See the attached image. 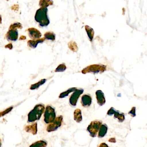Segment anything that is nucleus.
<instances>
[{"mask_svg": "<svg viewBox=\"0 0 147 147\" xmlns=\"http://www.w3.org/2000/svg\"><path fill=\"white\" fill-rule=\"evenodd\" d=\"M48 11L47 8H40L36 11L35 20L41 27L47 26L49 24L50 20L47 14Z\"/></svg>", "mask_w": 147, "mask_h": 147, "instance_id": "obj_1", "label": "nucleus"}, {"mask_svg": "<svg viewBox=\"0 0 147 147\" xmlns=\"http://www.w3.org/2000/svg\"><path fill=\"white\" fill-rule=\"evenodd\" d=\"M45 107L42 104L36 105L35 107L30 111L28 115V121L29 123H33L41 118L44 112Z\"/></svg>", "mask_w": 147, "mask_h": 147, "instance_id": "obj_2", "label": "nucleus"}, {"mask_svg": "<svg viewBox=\"0 0 147 147\" xmlns=\"http://www.w3.org/2000/svg\"><path fill=\"white\" fill-rule=\"evenodd\" d=\"M102 124V122L100 120H95L91 122L87 128V130L91 137L93 138L96 137Z\"/></svg>", "mask_w": 147, "mask_h": 147, "instance_id": "obj_3", "label": "nucleus"}, {"mask_svg": "<svg viewBox=\"0 0 147 147\" xmlns=\"http://www.w3.org/2000/svg\"><path fill=\"white\" fill-rule=\"evenodd\" d=\"M55 111L51 106L48 105L45 108L44 113V121L46 124H50L54 122L55 119Z\"/></svg>", "mask_w": 147, "mask_h": 147, "instance_id": "obj_4", "label": "nucleus"}, {"mask_svg": "<svg viewBox=\"0 0 147 147\" xmlns=\"http://www.w3.org/2000/svg\"><path fill=\"white\" fill-rule=\"evenodd\" d=\"M106 67L104 65H90L84 68L82 70V73L85 74L87 73H94L97 74L102 73L106 70Z\"/></svg>", "mask_w": 147, "mask_h": 147, "instance_id": "obj_5", "label": "nucleus"}, {"mask_svg": "<svg viewBox=\"0 0 147 147\" xmlns=\"http://www.w3.org/2000/svg\"><path fill=\"white\" fill-rule=\"evenodd\" d=\"M63 119V117L61 115L56 118L54 122H52L51 123H50V124L47 126V129H46L47 131L48 132H50L56 131L59 127L61 126Z\"/></svg>", "mask_w": 147, "mask_h": 147, "instance_id": "obj_6", "label": "nucleus"}, {"mask_svg": "<svg viewBox=\"0 0 147 147\" xmlns=\"http://www.w3.org/2000/svg\"><path fill=\"white\" fill-rule=\"evenodd\" d=\"M107 114L109 116L114 115V118L117 119L119 123H122L124 121L125 115L124 113H120L119 111L116 110L114 107H111L107 112Z\"/></svg>", "mask_w": 147, "mask_h": 147, "instance_id": "obj_7", "label": "nucleus"}, {"mask_svg": "<svg viewBox=\"0 0 147 147\" xmlns=\"http://www.w3.org/2000/svg\"><path fill=\"white\" fill-rule=\"evenodd\" d=\"M84 90L82 89H77L74 92L69 98V102L70 105L73 106H76L77 104V101L81 94L83 93Z\"/></svg>", "mask_w": 147, "mask_h": 147, "instance_id": "obj_8", "label": "nucleus"}, {"mask_svg": "<svg viewBox=\"0 0 147 147\" xmlns=\"http://www.w3.org/2000/svg\"><path fill=\"white\" fill-rule=\"evenodd\" d=\"M28 33L30 37L33 40L40 39L42 37V34L39 30L34 28H30L28 29Z\"/></svg>", "mask_w": 147, "mask_h": 147, "instance_id": "obj_9", "label": "nucleus"}, {"mask_svg": "<svg viewBox=\"0 0 147 147\" xmlns=\"http://www.w3.org/2000/svg\"><path fill=\"white\" fill-rule=\"evenodd\" d=\"M7 40L8 41H16L18 37V32L17 30H9L6 35Z\"/></svg>", "mask_w": 147, "mask_h": 147, "instance_id": "obj_10", "label": "nucleus"}, {"mask_svg": "<svg viewBox=\"0 0 147 147\" xmlns=\"http://www.w3.org/2000/svg\"><path fill=\"white\" fill-rule=\"evenodd\" d=\"M96 96L98 105L101 106L104 105L106 103V100L103 92L101 90H98L96 92Z\"/></svg>", "mask_w": 147, "mask_h": 147, "instance_id": "obj_11", "label": "nucleus"}, {"mask_svg": "<svg viewBox=\"0 0 147 147\" xmlns=\"http://www.w3.org/2000/svg\"><path fill=\"white\" fill-rule=\"evenodd\" d=\"M24 129L27 132L32 133L33 135H36L38 131L37 123H35L31 125H26Z\"/></svg>", "mask_w": 147, "mask_h": 147, "instance_id": "obj_12", "label": "nucleus"}, {"mask_svg": "<svg viewBox=\"0 0 147 147\" xmlns=\"http://www.w3.org/2000/svg\"><path fill=\"white\" fill-rule=\"evenodd\" d=\"M92 103V98L90 95L85 94L82 97L81 104L84 107H88L91 105Z\"/></svg>", "mask_w": 147, "mask_h": 147, "instance_id": "obj_13", "label": "nucleus"}, {"mask_svg": "<svg viewBox=\"0 0 147 147\" xmlns=\"http://www.w3.org/2000/svg\"><path fill=\"white\" fill-rule=\"evenodd\" d=\"M108 130V126L105 124H103L100 126L99 130L98 137L99 138H102L104 137L106 135Z\"/></svg>", "mask_w": 147, "mask_h": 147, "instance_id": "obj_14", "label": "nucleus"}, {"mask_svg": "<svg viewBox=\"0 0 147 147\" xmlns=\"http://www.w3.org/2000/svg\"><path fill=\"white\" fill-rule=\"evenodd\" d=\"M45 41V38H40L36 40H29L27 42V44L29 47L32 49H36L38 44L42 43Z\"/></svg>", "mask_w": 147, "mask_h": 147, "instance_id": "obj_15", "label": "nucleus"}, {"mask_svg": "<svg viewBox=\"0 0 147 147\" xmlns=\"http://www.w3.org/2000/svg\"><path fill=\"white\" fill-rule=\"evenodd\" d=\"M74 119L77 123H80L82 121V117L80 109H76L74 112Z\"/></svg>", "mask_w": 147, "mask_h": 147, "instance_id": "obj_16", "label": "nucleus"}, {"mask_svg": "<svg viewBox=\"0 0 147 147\" xmlns=\"http://www.w3.org/2000/svg\"><path fill=\"white\" fill-rule=\"evenodd\" d=\"M48 143L45 140L37 141L32 144L30 147H46Z\"/></svg>", "mask_w": 147, "mask_h": 147, "instance_id": "obj_17", "label": "nucleus"}, {"mask_svg": "<svg viewBox=\"0 0 147 147\" xmlns=\"http://www.w3.org/2000/svg\"><path fill=\"white\" fill-rule=\"evenodd\" d=\"M39 5L41 8H47L49 6L53 5V1H51L41 0L39 2Z\"/></svg>", "mask_w": 147, "mask_h": 147, "instance_id": "obj_18", "label": "nucleus"}, {"mask_svg": "<svg viewBox=\"0 0 147 147\" xmlns=\"http://www.w3.org/2000/svg\"><path fill=\"white\" fill-rule=\"evenodd\" d=\"M85 29L87 33L88 36L89 37L90 41H92L94 35V32L93 30L89 26H85Z\"/></svg>", "mask_w": 147, "mask_h": 147, "instance_id": "obj_19", "label": "nucleus"}, {"mask_svg": "<svg viewBox=\"0 0 147 147\" xmlns=\"http://www.w3.org/2000/svg\"><path fill=\"white\" fill-rule=\"evenodd\" d=\"M46 79H43V80H40V81L38 82L37 83L31 85L30 88V89L31 90H35V89H37L40 86L43 85V84L46 82Z\"/></svg>", "mask_w": 147, "mask_h": 147, "instance_id": "obj_20", "label": "nucleus"}, {"mask_svg": "<svg viewBox=\"0 0 147 147\" xmlns=\"http://www.w3.org/2000/svg\"><path fill=\"white\" fill-rule=\"evenodd\" d=\"M76 89V88H69V89H68L67 90L65 91V92L61 93L60 94V95H59V98H65V97L67 96L70 93L72 92H75Z\"/></svg>", "mask_w": 147, "mask_h": 147, "instance_id": "obj_21", "label": "nucleus"}, {"mask_svg": "<svg viewBox=\"0 0 147 147\" xmlns=\"http://www.w3.org/2000/svg\"><path fill=\"white\" fill-rule=\"evenodd\" d=\"M44 36L45 39H48V40L54 41L55 39V36L53 32H47L45 34Z\"/></svg>", "mask_w": 147, "mask_h": 147, "instance_id": "obj_22", "label": "nucleus"}, {"mask_svg": "<svg viewBox=\"0 0 147 147\" xmlns=\"http://www.w3.org/2000/svg\"><path fill=\"white\" fill-rule=\"evenodd\" d=\"M22 26L21 24L19 23H15L11 25L9 30H17V29H22Z\"/></svg>", "mask_w": 147, "mask_h": 147, "instance_id": "obj_23", "label": "nucleus"}, {"mask_svg": "<svg viewBox=\"0 0 147 147\" xmlns=\"http://www.w3.org/2000/svg\"><path fill=\"white\" fill-rule=\"evenodd\" d=\"M13 107H9V108H7L3 111L0 112V117H3V116H5L7 113H9L13 110Z\"/></svg>", "mask_w": 147, "mask_h": 147, "instance_id": "obj_24", "label": "nucleus"}, {"mask_svg": "<svg viewBox=\"0 0 147 147\" xmlns=\"http://www.w3.org/2000/svg\"><path fill=\"white\" fill-rule=\"evenodd\" d=\"M66 67L65 64H61L58 66L57 68L56 69L55 72H63L64 70H66Z\"/></svg>", "mask_w": 147, "mask_h": 147, "instance_id": "obj_25", "label": "nucleus"}, {"mask_svg": "<svg viewBox=\"0 0 147 147\" xmlns=\"http://www.w3.org/2000/svg\"><path fill=\"white\" fill-rule=\"evenodd\" d=\"M136 107H134L131 108V110L128 113L132 117H135L136 116Z\"/></svg>", "mask_w": 147, "mask_h": 147, "instance_id": "obj_26", "label": "nucleus"}, {"mask_svg": "<svg viewBox=\"0 0 147 147\" xmlns=\"http://www.w3.org/2000/svg\"><path fill=\"white\" fill-rule=\"evenodd\" d=\"M69 43L71 44V47H69V48H70V49L72 50V51L73 50V49H75V51H76L75 49H76V50H77V49H78V48H77V45H74V43L75 42H70Z\"/></svg>", "mask_w": 147, "mask_h": 147, "instance_id": "obj_27", "label": "nucleus"}, {"mask_svg": "<svg viewBox=\"0 0 147 147\" xmlns=\"http://www.w3.org/2000/svg\"><path fill=\"white\" fill-rule=\"evenodd\" d=\"M98 147H109V146L105 143H101L99 144Z\"/></svg>", "mask_w": 147, "mask_h": 147, "instance_id": "obj_28", "label": "nucleus"}, {"mask_svg": "<svg viewBox=\"0 0 147 147\" xmlns=\"http://www.w3.org/2000/svg\"><path fill=\"white\" fill-rule=\"evenodd\" d=\"M108 141L111 143H115L116 142V139L114 138H110Z\"/></svg>", "mask_w": 147, "mask_h": 147, "instance_id": "obj_29", "label": "nucleus"}, {"mask_svg": "<svg viewBox=\"0 0 147 147\" xmlns=\"http://www.w3.org/2000/svg\"><path fill=\"white\" fill-rule=\"evenodd\" d=\"M5 48L9 49H11L13 48L12 45V44H9L7 45L6 46H5Z\"/></svg>", "mask_w": 147, "mask_h": 147, "instance_id": "obj_30", "label": "nucleus"}, {"mask_svg": "<svg viewBox=\"0 0 147 147\" xmlns=\"http://www.w3.org/2000/svg\"><path fill=\"white\" fill-rule=\"evenodd\" d=\"M0 147H1V140H0Z\"/></svg>", "mask_w": 147, "mask_h": 147, "instance_id": "obj_31", "label": "nucleus"}]
</instances>
